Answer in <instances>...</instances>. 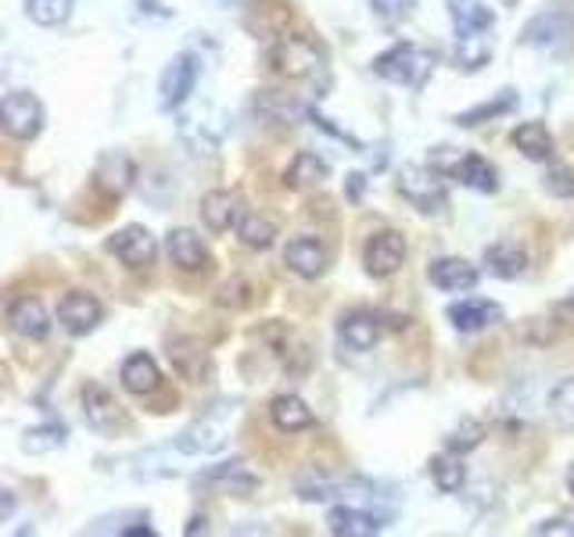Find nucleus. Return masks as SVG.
I'll use <instances>...</instances> for the list:
<instances>
[{"label":"nucleus","instance_id":"obj_1","mask_svg":"<svg viewBox=\"0 0 574 537\" xmlns=\"http://www.w3.org/2000/svg\"><path fill=\"white\" fill-rule=\"evenodd\" d=\"M269 64H274L284 79L309 83L320 93L330 87V64H327L324 43L306 37V32H284V37L274 43V51H269Z\"/></svg>","mask_w":574,"mask_h":537},{"label":"nucleus","instance_id":"obj_2","mask_svg":"<svg viewBox=\"0 0 574 537\" xmlns=\"http://www.w3.org/2000/svg\"><path fill=\"white\" fill-rule=\"evenodd\" d=\"M374 72L395 87H424L427 76L435 72V54L417 43H395L374 58Z\"/></svg>","mask_w":574,"mask_h":537},{"label":"nucleus","instance_id":"obj_3","mask_svg":"<svg viewBox=\"0 0 574 537\" xmlns=\"http://www.w3.org/2000/svg\"><path fill=\"white\" fill-rule=\"evenodd\" d=\"M430 166H435L442 176H449V179H456V183H464L477 193H496L499 190V172L482 155H459L449 148H438L435 158H430Z\"/></svg>","mask_w":574,"mask_h":537},{"label":"nucleus","instance_id":"obj_4","mask_svg":"<svg viewBox=\"0 0 574 537\" xmlns=\"http://www.w3.org/2000/svg\"><path fill=\"white\" fill-rule=\"evenodd\" d=\"M398 193L417 211H442L449 205V187L435 166H403L398 169Z\"/></svg>","mask_w":574,"mask_h":537},{"label":"nucleus","instance_id":"obj_5","mask_svg":"<svg viewBox=\"0 0 574 537\" xmlns=\"http://www.w3.org/2000/svg\"><path fill=\"white\" fill-rule=\"evenodd\" d=\"M0 126L14 140H37L43 129V105L37 93L14 90L0 101Z\"/></svg>","mask_w":574,"mask_h":537},{"label":"nucleus","instance_id":"obj_6","mask_svg":"<svg viewBox=\"0 0 574 537\" xmlns=\"http://www.w3.org/2000/svg\"><path fill=\"white\" fill-rule=\"evenodd\" d=\"M574 37V11L571 4H553L546 11H538L535 19L524 26L521 40L528 47H542V51H556Z\"/></svg>","mask_w":574,"mask_h":537},{"label":"nucleus","instance_id":"obj_7","mask_svg":"<svg viewBox=\"0 0 574 537\" xmlns=\"http://www.w3.org/2000/svg\"><path fill=\"white\" fill-rule=\"evenodd\" d=\"M198 76H201V61H198V54H190V51H184V54H177L169 64H166V72H162V79H158V105H162L166 111L169 108H180L190 93H195V87H198Z\"/></svg>","mask_w":574,"mask_h":537},{"label":"nucleus","instance_id":"obj_8","mask_svg":"<svg viewBox=\"0 0 574 537\" xmlns=\"http://www.w3.org/2000/svg\"><path fill=\"white\" fill-rule=\"evenodd\" d=\"M227 437H230L227 412H209L198 422H190L172 445H177V451H184V455H216L227 448Z\"/></svg>","mask_w":574,"mask_h":537},{"label":"nucleus","instance_id":"obj_9","mask_svg":"<svg viewBox=\"0 0 574 537\" xmlns=\"http://www.w3.org/2000/svg\"><path fill=\"white\" fill-rule=\"evenodd\" d=\"M403 262H406L403 233L385 230V233H374L370 240H366L363 266H366V272L374 276V280H388V276H395L398 269H403Z\"/></svg>","mask_w":574,"mask_h":537},{"label":"nucleus","instance_id":"obj_10","mask_svg":"<svg viewBox=\"0 0 574 537\" xmlns=\"http://www.w3.org/2000/svg\"><path fill=\"white\" fill-rule=\"evenodd\" d=\"M79 401H83V416L87 422L98 434H116L126 427V412H122V405L116 401V395H111L108 387L101 384H87L83 390H79Z\"/></svg>","mask_w":574,"mask_h":537},{"label":"nucleus","instance_id":"obj_11","mask_svg":"<svg viewBox=\"0 0 574 537\" xmlns=\"http://www.w3.org/2000/svg\"><path fill=\"white\" fill-rule=\"evenodd\" d=\"M108 251L119 258L126 269H148L158 258V240L144 226H126L108 240Z\"/></svg>","mask_w":574,"mask_h":537},{"label":"nucleus","instance_id":"obj_12","mask_svg":"<svg viewBox=\"0 0 574 537\" xmlns=\"http://www.w3.org/2000/svg\"><path fill=\"white\" fill-rule=\"evenodd\" d=\"M195 484H198V487H205V491L234 495V498H248L251 491H259V477L248 474L241 459L205 469V474H198V477H195Z\"/></svg>","mask_w":574,"mask_h":537},{"label":"nucleus","instance_id":"obj_13","mask_svg":"<svg viewBox=\"0 0 574 537\" xmlns=\"http://www.w3.org/2000/svg\"><path fill=\"white\" fill-rule=\"evenodd\" d=\"M105 319V308L93 295H83V290H72V295L61 298L58 305V322L66 327L72 337H87L101 327Z\"/></svg>","mask_w":574,"mask_h":537},{"label":"nucleus","instance_id":"obj_14","mask_svg":"<svg viewBox=\"0 0 574 537\" xmlns=\"http://www.w3.org/2000/svg\"><path fill=\"white\" fill-rule=\"evenodd\" d=\"M284 266L295 276H301V280H320L330 266V255L316 237H295V240H287V248H284Z\"/></svg>","mask_w":574,"mask_h":537},{"label":"nucleus","instance_id":"obj_15","mask_svg":"<svg viewBox=\"0 0 574 537\" xmlns=\"http://www.w3.org/2000/svg\"><path fill=\"white\" fill-rule=\"evenodd\" d=\"M380 337H385V319L370 312V308H356V312H348L338 327V340L348 351H370L380 345Z\"/></svg>","mask_w":574,"mask_h":537},{"label":"nucleus","instance_id":"obj_16","mask_svg":"<svg viewBox=\"0 0 574 537\" xmlns=\"http://www.w3.org/2000/svg\"><path fill=\"white\" fill-rule=\"evenodd\" d=\"M392 513H370V509H356V506H338L327 516V530L338 537H374L388 527Z\"/></svg>","mask_w":574,"mask_h":537},{"label":"nucleus","instance_id":"obj_17","mask_svg":"<svg viewBox=\"0 0 574 537\" xmlns=\"http://www.w3.org/2000/svg\"><path fill=\"white\" fill-rule=\"evenodd\" d=\"M133 179H137V166L126 151H108V155L98 158V169H93V187H98L101 193H108V198H122V193L133 187Z\"/></svg>","mask_w":574,"mask_h":537},{"label":"nucleus","instance_id":"obj_18","mask_svg":"<svg viewBox=\"0 0 574 537\" xmlns=\"http://www.w3.org/2000/svg\"><path fill=\"white\" fill-rule=\"evenodd\" d=\"M4 319H8V327L26 340H43L47 334H51V316H47L40 298H29V295L11 298Z\"/></svg>","mask_w":574,"mask_h":537},{"label":"nucleus","instance_id":"obj_19","mask_svg":"<svg viewBox=\"0 0 574 537\" xmlns=\"http://www.w3.org/2000/svg\"><path fill=\"white\" fill-rule=\"evenodd\" d=\"M166 251H169V262L184 269V272H205L212 269V255L209 248L201 243V237L195 230H187V226H180V230H172L166 237Z\"/></svg>","mask_w":574,"mask_h":537},{"label":"nucleus","instance_id":"obj_20","mask_svg":"<svg viewBox=\"0 0 574 537\" xmlns=\"http://www.w3.org/2000/svg\"><path fill=\"white\" fill-rule=\"evenodd\" d=\"M449 319L459 334H477V330H488V327H496V322H503V308L485 298H467V301L449 305Z\"/></svg>","mask_w":574,"mask_h":537},{"label":"nucleus","instance_id":"obj_21","mask_svg":"<svg viewBox=\"0 0 574 537\" xmlns=\"http://www.w3.org/2000/svg\"><path fill=\"white\" fill-rule=\"evenodd\" d=\"M241 198L230 190H209L201 198V219L209 226L212 233H227V230H237V222H241Z\"/></svg>","mask_w":574,"mask_h":537},{"label":"nucleus","instance_id":"obj_22","mask_svg":"<svg viewBox=\"0 0 574 537\" xmlns=\"http://www.w3.org/2000/svg\"><path fill=\"white\" fill-rule=\"evenodd\" d=\"M119 380H122L126 390H130V395L144 398V395H155V390L162 387V369H158V362H155L151 355L137 351V355H130L122 362Z\"/></svg>","mask_w":574,"mask_h":537},{"label":"nucleus","instance_id":"obj_23","mask_svg":"<svg viewBox=\"0 0 574 537\" xmlns=\"http://www.w3.org/2000/svg\"><path fill=\"white\" fill-rule=\"evenodd\" d=\"M477 269L467 262V258H438L430 262V284L438 290H449V295H467V290L477 287Z\"/></svg>","mask_w":574,"mask_h":537},{"label":"nucleus","instance_id":"obj_24","mask_svg":"<svg viewBox=\"0 0 574 537\" xmlns=\"http://www.w3.org/2000/svg\"><path fill=\"white\" fill-rule=\"evenodd\" d=\"M169 362H172V369H177L180 377L190 380V384H201V380L212 372L209 351H205V348L198 345V340H190V337L172 340V345H169Z\"/></svg>","mask_w":574,"mask_h":537},{"label":"nucleus","instance_id":"obj_25","mask_svg":"<svg viewBox=\"0 0 574 537\" xmlns=\"http://www.w3.org/2000/svg\"><path fill=\"white\" fill-rule=\"evenodd\" d=\"M269 419L280 434H301V430H313L316 427V416L306 401L298 395H277L269 401Z\"/></svg>","mask_w":574,"mask_h":537},{"label":"nucleus","instance_id":"obj_26","mask_svg":"<svg viewBox=\"0 0 574 537\" xmlns=\"http://www.w3.org/2000/svg\"><path fill=\"white\" fill-rule=\"evenodd\" d=\"M485 266L499 280H517V276L528 269V251L521 248L517 240H496L492 248H485Z\"/></svg>","mask_w":574,"mask_h":537},{"label":"nucleus","instance_id":"obj_27","mask_svg":"<svg viewBox=\"0 0 574 537\" xmlns=\"http://www.w3.org/2000/svg\"><path fill=\"white\" fill-rule=\"evenodd\" d=\"M327 176H330V166L320 155L298 151L291 158V166H287V172H284V183L291 187V190H313V187H320Z\"/></svg>","mask_w":574,"mask_h":537},{"label":"nucleus","instance_id":"obj_28","mask_svg":"<svg viewBox=\"0 0 574 537\" xmlns=\"http://www.w3.org/2000/svg\"><path fill=\"white\" fill-rule=\"evenodd\" d=\"M514 148L528 158V161H550L553 158V133L542 122H521L517 129H514Z\"/></svg>","mask_w":574,"mask_h":537},{"label":"nucleus","instance_id":"obj_29","mask_svg":"<svg viewBox=\"0 0 574 537\" xmlns=\"http://www.w3.org/2000/svg\"><path fill=\"white\" fill-rule=\"evenodd\" d=\"M521 105V97L517 90H499L492 101H482V105H474L467 111H459L456 116V126H464V129H474V126H482V122H492V119H499V116H509V111H517Z\"/></svg>","mask_w":574,"mask_h":537},{"label":"nucleus","instance_id":"obj_30","mask_svg":"<svg viewBox=\"0 0 574 537\" xmlns=\"http://www.w3.org/2000/svg\"><path fill=\"white\" fill-rule=\"evenodd\" d=\"M492 61V43L485 40L482 29H464L456 37V64L464 72H482Z\"/></svg>","mask_w":574,"mask_h":537},{"label":"nucleus","instance_id":"obj_31","mask_svg":"<svg viewBox=\"0 0 574 537\" xmlns=\"http://www.w3.org/2000/svg\"><path fill=\"white\" fill-rule=\"evenodd\" d=\"M430 477L442 495H456L459 487L467 484V466H464V451H442L435 463H430Z\"/></svg>","mask_w":574,"mask_h":537},{"label":"nucleus","instance_id":"obj_32","mask_svg":"<svg viewBox=\"0 0 574 537\" xmlns=\"http://www.w3.org/2000/svg\"><path fill=\"white\" fill-rule=\"evenodd\" d=\"M449 19H453L456 32H464V29L488 32L496 26V11H492L485 0H449Z\"/></svg>","mask_w":574,"mask_h":537},{"label":"nucleus","instance_id":"obj_33","mask_svg":"<svg viewBox=\"0 0 574 537\" xmlns=\"http://www.w3.org/2000/svg\"><path fill=\"white\" fill-rule=\"evenodd\" d=\"M237 237H241V243L251 251H269L277 240V226L266 216H241V222H237Z\"/></svg>","mask_w":574,"mask_h":537},{"label":"nucleus","instance_id":"obj_34","mask_svg":"<svg viewBox=\"0 0 574 537\" xmlns=\"http://www.w3.org/2000/svg\"><path fill=\"white\" fill-rule=\"evenodd\" d=\"M90 534H130V537H151L155 530L148 527V513H119V516H105L93 519Z\"/></svg>","mask_w":574,"mask_h":537},{"label":"nucleus","instance_id":"obj_35","mask_svg":"<svg viewBox=\"0 0 574 537\" xmlns=\"http://www.w3.org/2000/svg\"><path fill=\"white\" fill-rule=\"evenodd\" d=\"M66 441H69L66 422H43V427H37V430H26V437H22V451L43 455V451L66 448Z\"/></svg>","mask_w":574,"mask_h":537},{"label":"nucleus","instance_id":"obj_36","mask_svg":"<svg viewBox=\"0 0 574 537\" xmlns=\"http://www.w3.org/2000/svg\"><path fill=\"white\" fill-rule=\"evenodd\" d=\"M550 416L561 430H574V377L550 390Z\"/></svg>","mask_w":574,"mask_h":537},{"label":"nucleus","instance_id":"obj_37","mask_svg":"<svg viewBox=\"0 0 574 537\" xmlns=\"http://www.w3.org/2000/svg\"><path fill=\"white\" fill-rule=\"evenodd\" d=\"M72 0H26V14L37 26H61L72 19Z\"/></svg>","mask_w":574,"mask_h":537},{"label":"nucleus","instance_id":"obj_38","mask_svg":"<svg viewBox=\"0 0 574 537\" xmlns=\"http://www.w3.org/2000/svg\"><path fill=\"white\" fill-rule=\"evenodd\" d=\"M342 491V484H334L327 474H306V477H298V498L301 501H327Z\"/></svg>","mask_w":574,"mask_h":537},{"label":"nucleus","instance_id":"obj_39","mask_svg":"<svg viewBox=\"0 0 574 537\" xmlns=\"http://www.w3.org/2000/svg\"><path fill=\"white\" fill-rule=\"evenodd\" d=\"M482 437H485L482 422H477V419H464L449 437H445V445H449L453 451H464L467 455V451H474L477 445H482Z\"/></svg>","mask_w":574,"mask_h":537},{"label":"nucleus","instance_id":"obj_40","mask_svg":"<svg viewBox=\"0 0 574 537\" xmlns=\"http://www.w3.org/2000/svg\"><path fill=\"white\" fill-rule=\"evenodd\" d=\"M542 187H546V193H553V198H574V172L567 166H553L546 169V176H542Z\"/></svg>","mask_w":574,"mask_h":537},{"label":"nucleus","instance_id":"obj_41","mask_svg":"<svg viewBox=\"0 0 574 537\" xmlns=\"http://www.w3.org/2000/svg\"><path fill=\"white\" fill-rule=\"evenodd\" d=\"M538 537H574V519L561 516V519H546V524L535 527Z\"/></svg>","mask_w":574,"mask_h":537},{"label":"nucleus","instance_id":"obj_42","mask_svg":"<svg viewBox=\"0 0 574 537\" xmlns=\"http://www.w3.org/2000/svg\"><path fill=\"white\" fill-rule=\"evenodd\" d=\"M11 509H14V498H11V491H4V506H0V519H8Z\"/></svg>","mask_w":574,"mask_h":537},{"label":"nucleus","instance_id":"obj_43","mask_svg":"<svg viewBox=\"0 0 574 537\" xmlns=\"http://www.w3.org/2000/svg\"><path fill=\"white\" fill-rule=\"evenodd\" d=\"M198 530H205V516H195V519L187 524V534H198Z\"/></svg>","mask_w":574,"mask_h":537},{"label":"nucleus","instance_id":"obj_44","mask_svg":"<svg viewBox=\"0 0 574 537\" xmlns=\"http://www.w3.org/2000/svg\"><path fill=\"white\" fill-rule=\"evenodd\" d=\"M567 491L574 495V463L567 466Z\"/></svg>","mask_w":574,"mask_h":537},{"label":"nucleus","instance_id":"obj_45","mask_svg":"<svg viewBox=\"0 0 574 537\" xmlns=\"http://www.w3.org/2000/svg\"><path fill=\"white\" fill-rule=\"evenodd\" d=\"M564 308H574V295H571V298L564 301Z\"/></svg>","mask_w":574,"mask_h":537},{"label":"nucleus","instance_id":"obj_46","mask_svg":"<svg viewBox=\"0 0 574 537\" xmlns=\"http://www.w3.org/2000/svg\"><path fill=\"white\" fill-rule=\"evenodd\" d=\"M506 4H514V0H506Z\"/></svg>","mask_w":574,"mask_h":537}]
</instances>
